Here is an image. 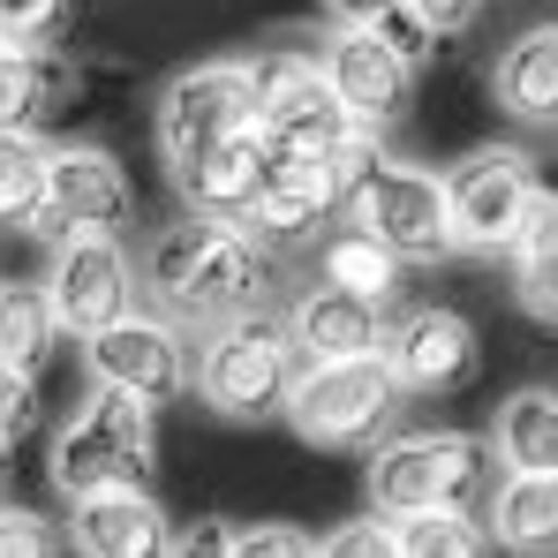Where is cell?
<instances>
[{
    "mask_svg": "<svg viewBox=\"0 0 558 558\" xmlns=\"http://www.w3.org/2000/svg\"><path fill=\"white\" fill-rule=\"evenodd\" d=\"M136 272H144V302L167 310L182 332H211V325H234L279 302V250H265L250 227L204 219L189 204L182 219H167L144 242Z\"/></svg>",
    "mask_w": 558,
    "mask_h": 558,
    "instance_id": "6da1fadb",
    "label": "cell"
},
{
    "mask_svg": "<svg viewBox=\"0 0 558 558\" xmlns=\"http://www.w3.org/2000/svg\"><path fill=\"white\" fill-rule=\"evenodd\" d=\"M250 92H257V129L272 136V151L294 159H325L340 174H355L377 151V136L340 106L332 76H325V38L317 46H257L250 53Z\"/></svg>",
    "mask_w": 558,
    "mask_h": 558,
    "instance_id": "7a4b0ae2",
    "label": "cell"
},
{
    "mask_svg": "<svg viewBox=\"0 0 558 558\" xmlns=\"http://www.w3.org/2000/svg\"><path fill=\"white\" fill-rule=\"evenodd\" d=\"M302 371V348L287 332L279 310H250L234 325H211L196 332V400L219 415V423H279L287 415V392Z\"/></svg>",
    "mask_w": 558,
    "mask_h": 558,
    "instance_id": "3957f363",
    "label": "cell"
},
{
    "mask_svg": "<svg viewBox=\"0 0 558 558\" xmlns=\"http://www.w3.org/2000/svg\"><path fill=\"white\" fill-rule=\"evenodd\" d=\"M408 408V385L400 371L377 355H332V363H302L294 371V392H287V430L317 453H371L377 438L400 423Z\"/></svg>",
    "mask_w": 558,
    "mask_h": 558,
    "instance_id": "277c9868",
    "label": "cell"
},
{
    "mask_svg": "<svg viewBox=\"0 0 558 558\" xmlns=\"http://www.w3.org/2000/svg\"><path fill=\"white\" fill-rule=\"evenodd\" d=\"M498 475V453H490V430H385L363 461V490H371L377 513H423V506H475Z\"/></svg>",
    "mask_w": 558,
    "mask_h": 558,
    "instance_id": "5b68a950",
    "label": "cell"
},
{
    "mask_svg": "<svg viewBox=\"0 0 558 558\" xmlns=\"http://www.w3.org/2000/svg\"><path fill=\"white\" fill-rule=\"evenodd\" d=\"M151 468H159V408L121 385H92L46 446V475L61 498L98 483H151Z\"/></svg>",
    "mask_w": 558,
    "mask_h": 558,
    "instance_id": "8992f818",
    "label": "cell"
},
{
    "mask_svg": "<svg viewBox=\"0 0 558 558\" xmlns=\"http://www.w3.org/2000/svg\"><path fill=\"white\" fill-rule=\"evenodd\" d=\"M355 227H371L377 242H392L408 265H446L461 257L453 250V219H446V174L438 167H415V159H392L377 144L371 159L348 174V204H340Z\"/></svg>",
    "mask_w": 558,
    "mask_h": 558,
    "instance_id": "52a82bcc",
    "label": "cell"
},
{
    "mask_svg": "<svg viewBox=\"0 0 558 558\" xmlns=\"http://www.w3.org/2000/svg\"><path fill=\"white\" fill-rule=\"evenodd\" d=\"M544 174L521 144H475L446 167V219H453V250L461 257H506L521 219L536 211Z\"/></svg>",
    "mask_w": 558,
    "mask_h": 558,
    "instance_id": "ba28073f",
    "label": "cell"
},
{
    "mask_svg": "<svg viewBox=\"0 0 558 558\" xmlns=\"http://www.w3.org/2000/svg\"><path fill=\"white\" fill-rule=\"evenodd\" d=\"M189 340L196 332H182L167 310L136 302L129 317L98 325L92 340H84V377L92 385H121V392L151 400V408H167V400H182L189 385H196V348Z\"/></svg>",
    "mask_w": 558,
    "mask_h": 558,
    "instance_id": "9c48e42d",
    "label": "cell"
},
{
    "mask_svg": "<svg viewBox=\"0 0 558 558\" xmlns=\"http://www.w3.org/2000/svg\"><path fill=\"white\" fill-rule=\"evenodd\" d=\"M257 121V92H250V61H196L182 76H167L151 98V144L167 159V174L189 167L196 151H211L219 136Z\"/></svg>",
    "mask_w": 558,
    "mask_h": 558,
    "instance_id": "30bf717a",
    "label": "cell"
},
{
    "mask_svg": "<svg viewBox=\"0 0 558 558\" xmlns=\"http://www.w3.org/2000/svg\"><path fill=\"white\" fill-rule=\"evenodd\" d=\"M46 294L61 310V332L92 340L98 325H113L144 302V272H136L121 234H61L46 257Z\"/></svg>",
    "mask_w": 558,
    "mask_h": 558,
    "instance_id": "8fae6325",
    "label": "cell"
},
{
    "mask_svg": "<svg viewBox=\"0 0 558 558\" xmlns=\"http://www.w3.org/2000/svg\"><path fill=\"white\" fill-rule=\"evenodd\" d=\"M136 219V182L106 144H46V219L38 234H129Z\"/></svg>",
    "mask_w": 558,
    "mask_h": 558,
    "instance_id": "7c38bea8",
    "label": "cell"
},
{
    "mask_svg": "<svg viewBox=\"0 0 558 558\" xmlns=\"http://www.w3.org/2000/svg\"><path fill=\"white\" fill-rule=\"evenodd\" d=\"M340 204H348V174H340V167L272 151V167H265V182L250 196L242 227H250L265 250L294 257V250H317V242H325V227L340 219Z\"/></svg>",
    "mask_w": 558,
    "mask_h": 558,
    "instance_id": "4fadbf2b",
    "label": "cell"
},
{
    "mask_svg": "<svg viewBox=\"0 0 558 558\" xmlns=\"http://www.w3.org/2000/svg\"><path fill=\"white\" fill-rule=\"evenodd\" d=\"M385 363L400 371L408 400H446V392H461L468 377H475L483 340H475V325H468L461 310H446V302H408V310H392V325H385Z\"/></svg>",
    "mask_w": 558,
    "mask_h": 558,
    "instance_id": "5bb4252c",
    "label": "cell"
},
{
    "mask_svg": "<svg viewBox=\"0 0 558 558\" xmlns=\"http://www.w3.org/2000/svg\"><path fill=\"white\" fill-rule=\"evenodd\" d=\"M325 76H332V92H340V106L371 129V136H385V129H400L408 113H415V76L423 69H408L377 31H363V23H332L325 31Z\"/></svg>",
    "mask_w": 558,
    "mask_h": 558,
    "instance_id": "9a60e30c",
    "label": "cell"
},
{
    "mask_svg": "<svg viewBox=\"0 0 558 558\" xmlns=\"http://www.w3.org/2000/svg\"><path fill=\"white\" fill-rule=\"evenodd\" d=\"M174 536L151 483H98L69 498V544L84 558H159Z\"/></svg>",
    "mask_w": 558,
    "mask_h": 558,
    "instance_id": "2e32d148",
    "label": "cell"
},
{
    "mask_svg": "<svg viewBox=\"0 0 558 558\" xmlns=\"http://www.w3.org/2000/svg\"><path fill=\"white\" fill-rule=\"evenodd\" d=\"M84 98V61L53 38L0 46V136H46Z\"/></svg>",
    "mask_w": 558,
    "mask_h": 558,
    "instance_id": "e0dca14e",
    "label": "cell"
},
{
    "mask_svg": "<svg viewBox=\"0 0 558 558\" xmlns=\"http://www.w3.org/2000/svg\"><path fill=\"white\" fill-rule=\"evenodd\" d=\"M279 317H287V332H294L302 363H332V355H377V348H385L392 302H371V294L332 287V279H310Z\"/></svg>",
    "mask_w": 558,
    "mask_h": 558,
    "instance_id": "ac0fdd59",
    "label": "cell"
},
{
    "mask_svg": "<svg viewBox=\"0 0 558 558\" xmlns=\"http://www.w3.org/2000/svg\"><path fill=\"white\" fill-rule=\"evenodd\" d=\"M265 167H272V136L250 121V129L219 136L211 151H196L189 167H174L167 182H174V196H182L189 211L234 219V227H242V211H250V196H257V182H265Z\"/></svg>",
    "mask_w": 558,
    "mask_h": 558,
    "instance_id": "d6986e66",
    "label": "cell"
},
{
    "mask_svg": "<svg viewBox=\"0 0 558 558\" xmlns=\"http://www.w3.org/2000/svg\"><path fill=\"white\" fill-rule=\"evenodd\" d=\"M483 529L498 551L558 558V475L551 468H498L483 490Z\"/></svg>",
    "mask_w": 558,
    "mask_h": 558,
    "instance_id": "ffe728a7",
    "label": "cell"
},
{
    "mask_svg": "<svg viewBox=\"0 0 558 558\" xmlns=\"http://www.w3.org/2000/svg\"><path fill=\"white\" fill-rule=\"evenodd\" d=\"M490 98L521 129H558V23H529L521 38L498 46L490 61Z\"/></svg>",
    "mask_w": 558,
    "mask_h": 558,
    "instance_id": "44dd1931",
    "label": "cell"
},
{
    "mask_svg": "<svg viewBox=\"0 0 558 558\" xmlns=\"http://www.w3.org/2000/svg\"><path fill=\"white\" fill-rule=\"evenodd\" d=\"M506 287H513L521 317H536L544 332H558V189H544L536 211L521 219V234L506 250Z\"/></svg>",
    "mask_w": 558,
    "mask_h": 558,
    "instance_id": "7402d4cb",
    "label": "cell"
},
{
    "mask_svg": "<svg viewBox=\"0 0 558 558\" xmlns=\"http://www.w3.org/2000/svg\"><path fill=\"white\" fill-rule=\"evenodd\" d=\"M317 279H332V287H355V294H371V302H400V279H408V257L392 250V242H377L371 227H355L348 211L325 227V242H317Z\"/></svg>",
    "mask_w": 558,
    "mask_h": 558,
    "instance_id": "603a6c76",
    "label": "cell"
},
{
    "mask_svg": "<svg viewBox=\"0 0 558 558\" xmlns=\"http://www.w3.org/2000/svg\"><path fill=\"white\" fill-rule=\"evenodd\" d=\"M490 453H498V468H551L558 475V385H521L498 400Z\"/></svg>",
    "mask_w": 558,
    "mask_h": 558,
    "instance_id": "cb8c5ba5",
    "label": "cell"
},
{
    "mask_svg": "<svg viewBox=\"0 0 558 558\" xmlns=\"http://www.w3.org/2000/svg\"><path fill=\"white\" fill-rule=\"evenodd\" d=\"M61 340H69V332H61V310H53L46 279H0V363L38 377L53 363Z\"/></svg>",
    "mask_w": 558,
    "mask_h": 558,
    "instance_id": "d4e9b609",
    "label": "cell"
},
{
    "mask_svg": "<svg viewBox=\"0 0 558 558\" xmlns=\"http://www.w3.org/2000/svg\"><path fill=\"white\" fill-rule=\"evenodd\" d=\"M392 551L400 558H483L498 551L475 506H423V513H392Z\"/></svg>",
    "mask_w": 558,
    "mask_h": 558,
    "instance_id": "484cf974",
    "label": "cell"
},
{
    "mask_svg": "<svg viewBox=\"0 0 558 558\" xmlns=\"http://www.w3.org/2000/svg\"><path fill=\"white\" fill-rule=\"evenodd\" d=\"M46 219V136H0V234H38Z\"/></svg>",
    "mask_w": 558,
    "mask_h": 558,
    "instance_id": "4316f807",
    "label": "cell"
},
{
    "mask_svg": "<svg viewBox=\"0 0 558 558\" xmlns=\"http://www.w3.org/2000/svg\"><path fill=\"white\" fill-rule=\"evenodd\" d=\"M325 536L294 529V521H234V551L227 558H317Z\"/></svg>",
    "mask_w": 558,
    "mask_h": 558,
    "instance_id": "83f0119b",
    "label": "cell"
},
{
    "mask_svg": "<svg viewBox=\"0 0 558 558\" xmlns=\"http://www.w3.org/2000/svg\"><path fill=\"white\" fill-rule=\"evenodd\" d=\"M371 31L392 46V53H400V61H408V69H430V61H438V31L423 23V8H415V0H392Z\"/></svg>",
    "mask_w": 558,
    "mask_h": 558,
    "instance_id": "f1b7e54d",
    "label": "cell"
},
{
    "mask_svg": "<svg viewBox=\"0 0 558 558\" xmlns=\"http://www.w3.org/2000/svg\"><path fill=\"white\" fill-rule=\"evenodd\" d=\"M69 544L46 513H31V506H0V558H53Z\"/></svg>",
    "mask_w": 558,
    "mask_h": 558,
    "instance_id": "f546056e",
    "label": "cell"
},
{
    "mask_svg": "<svg viewBox=\"0 0 558 558\" xmlns=\"http://www.w3.org/2000/svg\"><path fill=\"white\" fill-rule=\"evenodd\" d=\"M69 23V0H0V46H38Z\"/></svg>",
    "mask_w": 558,
    "mask_h": 558,
    "instance_id": "4dcf8cb0",
    "label": "cell"
},
{
    "mask_svg": "<svg viewBox=\"0 0 558 558\" xmlns=\"http://www.w3.org/2000/svg\"><path fill=\"white\" fill-rule=\"evenodd\" d=\"M0 430H8L15 446L38 430V377L15 371V363H0Z\"/></svg>",
    "mask_w": 558,
    "mask_h": 558,
    "instance_id": "1f68e13d",
    "label": "cell"
},
{
    "mask_svg": "<svg viewBox=\"0 0 558 558\" xmlns=\"http://www.w3.org/2000/svg\"><path fill=\"white\" fill-rule=\"evenodd\" d=\"M325 558H400V551H392V513H377V506H371V521L332 529V536H325Z\"/></svg>",
    "mask_w": 558,
    "mask_h": 558,
    "instance_id": "d6a6232c",
    "label": "cell"
},
{
    "mask_svg": "<svg viewBox=\"0 0 558 558\" xmlns=\"http://www.w3.org/2000/svg\"><path fill=\"white\" fill-rule=\"evenodd\" d=\"M167 551L174 558H227L234 551V521H189V529L167 536Z\"/></svg>",
    "mask_w": 558,
    "mask_h": 558,
    "instance_id": "836d02e7",
    "label": "cell"
},
{
    "mask_svg": "<svg viewBox=\"0 0 558 558\" xmlns=\"http://www.w3.org/2000/svg\"><path fill=\"white\" fill-rule=\"evenodd\" d=\"M415 8H423V23H430L438 38H468V31L483 23L490 0H415Z\"/></svg>",
    "mask_w": 558,
    "mask_h": 558,
    "instance_id": "e575fe53",
    "label": "cell"
},
{
    "mask_svg": "<svg viewBox=\"0 0 558 558\" xmlns=\"http://www.w3.org/2000/svg\"><path fill=\"white\" fill-rule=\"evenodd\" d=\"M317 8H325V23H363V31H371L392 0H317Z\"/></svg>",
    "mask_w": 558,
    "mask_h": 558,
    "instance_id": "d590c367",
    "label": "cell"
},
{
    "mask_svg": "<svg viewBox=\"0 0 558 558\" xmlns=\"http://www.w3.org/2000/svg\"><path fill=\"white\" fill-rule=\"evenodd\" d=\"M8 461H15V438H8V430H0V468H8Z\"/></svg>",
    "mask_w": 558,
    "mask_h": 558,
    "instance_id": "8d00e7d4",
    "label": "cell"
},
{
    "mask_svg": "<svg viewBox=\"0 0 558 558\" xmlns=\"http://www.w3.org/2000/svg\"><path fill=\"white\" fill-rule=\"evenodd\" d=\"M0 506H8V498H0Z\"/></svg>",
    "mask_w": 558,
    "mask_h": 558,
    "instance_id": "74e56055",
    "label": "cell"
}]
</instances>
